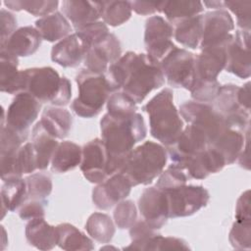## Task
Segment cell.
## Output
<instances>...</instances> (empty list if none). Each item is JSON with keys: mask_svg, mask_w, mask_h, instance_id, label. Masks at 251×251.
Masks as SVG:
<instances>
[{"mask_svg": "<svg viewBox=\"0 0 251 251\" xmlns=\"http://www.w3.org/2000/svg\"><path fill=\"white\" fill-rule=\"evenodd\" d=\"M131 12L130 1H101V18L103 23L111 26H118L127 22Z\"/></svg>", "mask_w": 251, "mask_h": 251, "instance_id": "obj_37", "label": "cell"}, {"mask_svg": "<svg viewBox=\"0 0 251 251\" xmlns=\"http://www.w3.org/2000/svg\"><path fill=\"white\" fill-rule=\"evenodd\" d=\"M3 182L0 192L2 218L8 211L18 210L28 199L25 178H13Z\"/></svg>", "mask_w": 251, "mask_h": 251, "instance_id": "obj_33", "label": "cell"}, {"mask_svg": "<svg viewBox=\"0 0 251 251\" xmlns=\"http://www.w3.org/2000/svg\"><path fill=\"white\" fill-rule=\"evenodd\" d=\"M121 57V42L115 34L109 32L90 46L83 63L85 69L96 74H105Z\"/></svg>", "mask_w": 251, "mask_h": 251, "instance_id": "obj_15", "label": "cell"}, {"mask_svg": "<svg viewBox=\"0 0 251 251\" xmlns=\"http://www.w3.org/2000/svg\"><path fill=\"white\" fill-rule=\"evenodd\" d=\"M238 102L240 106L247 110L250 111V82H246L242 87H239L238 89Z\"/></svg>", "mask_w": 251, "mask_h": 251, "instance_id": "obj_54", "label": "cell"}, {"mask_svg": "<svg viewBox=\"0 0 251 251\" xmlns=\"http://www.w3.org/2000/svg\"><path fill=\"white\" fill-rule=\"evenodd\" d=\"M109 154L107 148L100 138L88 141L82 147L80 171L84 177L91 183H100L108 175Z\"/></svg>", "mask_w": 251, "mask_h": 251, "instance_id": "obj_14", "label": "cell"}, {"mask_svg": "<svg viewBox=\"0 0 251 251\" xmlns=\"http://www.w3.org/2000/svg\"><path fill=\"white\" fill-rule=\"evenodd\" d=\"M167 160L168 152L162 144L145 141L129 152L120 173L129 179L132 186L147 185L160 176Z\"/></svg>", "mask_w": 251, "mask_h": 251, "instance_id": "obj_4", "label": "cell"}, {"mask_svg": "<svg viewBox=\"0 0 251 251\" xmlns=\"http://www.w3.org/2000/svg\"><path fill=\"white\" fill-rule=\"evenodd\" d=\"M132 184L123 173H115L98 183L92 190V201L100 210H109L125 200L130 193Z\"/></svg>", "mask_w": 251, "mask_h": 251, "instance_id": "obj_16", "label": "cell"}, {"mask_svg": "<svg viewBox=\"0 0 251 251\" xmlns=\"http://www.w3.org/2000/svg\"><path fill=\"white\" fill-rule=\"evenodd\" d=\"M25 233L28 244L39 250H51L57 245L56 226L49 225L44 218L28 221Z\"/></svg>", "mask_w": 251, "mask_h": 251, "instance_id": "obj_27", "label": "cell"}, {"mask_svg": "<svg viewBox=\"0 0 251 251\" xmlns=\"http://www.w3.org/2000/svg\"><path fill=\"white\" fill-rule=\"evenodd\" d=\"M41 40L42 38L35 27L22 26L17 28L7 41L0 45V49H4L17 57H27L38 50Z\"/></svg>", "mask_w": 251, "mask_h": 251, "instance_id": "obj_25", "label": "cell"}, {"mask_svg": "<svg viewBox=\"0 0 251 251\" xmlns=\"http://www.w3.org/2000/svg\"><path fill=\"white\" fill-rule=\"evenodd\" d=\"M209 146V140L204 131L195 126L188 125L183 127L176 141L167 149L172 164L179 165Z\"/></svg>", "mask_w": 251, "mask_h": 251, "instance_id": "obj_19", "label": "cell"}, {"mask_svg": "<svg viewBox=\"0 0 251 251\" xmlns=\"http://www.w3.org/2000/svg\"><path fill=\"white\" fill-rule=\"evenodd\" d=\"M195 56L183 48H175L160 63L161 71L170 86L190 90L195 80Z\"/></svg>", "mask_w": 251, "mask_h": 251, "instance_id": "obj_8", "label": "cell"}, {"mask_svg": "<svg viewBox=\"0 0 251 251\" xmlns=\"http://www.w3.org/2000/svg\"><path fill=\"white\" fill-rule=\"evenodd\" d=\"M168 199L169 219L189 217L208 204L210 195L202 185H182L165 191Z\"/></svg>", "mask_w": 251, "mask_h": 251, "instance_id": "obj_9", "label": "cell"}, {"mask_svg": "<svg viewBox=\"0 0 251 251\" xmlns=\"http://www.w3.org/2000/svg\"><path fill=\"white\" fill-rule=\"evenodd\" d=\"M188 179L187 174L182 169L171 164L166 171L160 174L155 186L163 191L171 190L185 185Z\"/></svg>", "mask_w": 251, "mask_h": 251, "instance_id": "obj_41", "label": "cell"}, {"mask_svg": "<svg viewBox=\"0 0 251 251\" xmlns=\"http://www.w3.org/2000/svg\"><path fill=\"white\" fill-rule=\"evenodd\" d=\"M18 57L0 49V90L9 94L25 91V73L19 71Z\"/></svg>", "mask_w": 251, "mask_h": 251, "instance_id": "obj_24", "label": "cell"}, {"mask_svg": "<svg viewBox=\"0 0 251 251\" xmlns=\"http://www.w3.org/2000/svg\"><path fill=\"white\" fill-rule=\"evenodd\" d=\"M137 221V209L133 201L123 200L116 205L114 222L120 229L129 228Z\"/></svg>", "mask_w": 251, "mask_h": 251, "instance_id": "obj_42", "label": "cell"}, {"mask_svg": "<svg viewBox=\"0 0 251 251\" xmlns=\"http://www.w3.org/2000/svg\"><path fill=\"white\" fill-rule=\"evenodd\" d=\"M224 7L236 16L238 29L250 30L251 1H224Z\"/></svg>", "mask_w": 251, "mask_h": 251, "instance_id": "obj_47", "label": "cell"}, {"mask_svg": "<svg viewBox=\"0 0 251 251\" xmlns=\"http://www.w3.org/2000/svg\"><path fill=\"white\" fill-rule=\"evenodd\" d=\"M62 12L75 30L98 22L101 18V1L65 0L62 1Z\"/></svg>", "mask_w": 251, "mask_h": 251, "instance_id": "obj_23", "label": "cell"}, {"mask_svg": "<svg viewBox=\"0 0 251 251\" xmlns=\"http://www.w3.org/2000/svg\"><path fill=\"white\" fill-rule=\"evenodd\" d=\"M46 203L27 199L20 208H19V217L24 221H30L33 219L44 218L45 216V207Z\"/></svg>", "mask_w": 251, "mask_h": 251, "instance_id": "obj_49", "label": "cell"}, {"mask_svg": "<svg viewBox=\"0 0 251 251\" xmlns=\"http://www.w3.org/2000/svg\"><path fill=\"white\" fill-rule=\"evenodd\" d=\"M82 148L73 141H62L57 146L52 160L51 171L56 174H64L80 165Z\"/></svg>", "mask_w": 251, "mask_h": 251, "instance_id": "obj_32", "label": "cell"}, {"mask_svg": "<svg viewBox=\"0 0 251 251\" xmlns=\"http://www.w3.org/2000/svg\"><path fill=\"white\" fill-rule=\"evenodd\" d=\"M100 130L109 154V176L120 172L126 156L147 133L143 117L136 112L125 117L106 113L100 121Z\"/></svg>", "mask_w": 251, "mask_h": 251, "instance_id": "obj_2", "label": "cell"}, {"mask_svg": "<svg viewBox=\"0 0 251 251\" xmlns=\"http://www.w3.org/2000/svg\"><path fill=\"white\" fill-rule=\"evenodd\" d=\"M221 87L218 79L216 80H200L195 79L194 83L189 90L191 97L194 101L198 102H212L216 98Z\"/></svg>", "mask_w": 251, "mask_h": 251, "instance_id": "obj_45", "label": "cell"}, {"mask_svg": "<svg viewBox=\"0 0 251 251\" xmlns=\"http://www.w3.org/2000/svg\"><path fill=\"white\" fill-rule=\"evenodd\" d=\"M231 246L238 250L250 249L251 223L235 221L228 235Z\"/></svg>", "mask_w": 251, "mask_h": 251, "instance_id": "obj_46", "label": "cell"}, {"mask_svg": "<svg viewBox=\"0 0 251 251\" xmlns=\"http://www.w3.org/2000/svg\"><path fill=\"white\" fill-rule=\"evenodd\" d=\"M111 92L123 91L136 104L165 83L160 65L147 54L126 52L104 74Z\"/></svg>", "mask_w": 251, "mask_h": 251, "instance_id": "obj_1", "label": "cell"}, {"mask_svg": "<svg viewBox=\"0 0 251 251\" xmlns=\"http://www.w3.org/2000/svg\"><path fill=\"white\" fill-rule=\"evenodd\" d=\"M174 166L182 169L189 178L204 179L209 175L222 171L226 166V162L218 151L209 146L207 149L189 157L181 164Z\"/></svg>", "mask_w": 251, "mask_h": 251, "instance_id": "obj_21", "label": "cell"}, {"mask_svg": "<svg viewBox=\"0 0 251 251\" xmlns=\"http://www.w3.org/2000/svg\"><path fill=\"white\" fill-rule=\"evenodd\" d=\"M75 31L80 32L86 38L89 45L91 46L93 43H95L96 41H98L99 39L107 35L109 33V28L105 23L98 21V22L89 24Z\"/></svg>", "mask_w": 251, "mask_h": 251, "instance_id": "obj_50", "label": "cell"}, {"mask_svg": "<svg viewBox=\"0 0 251 251\" xmlns=\"http://www.w3.org/2000/svg\"><path fill=\"white\" fill-rule=\"evenodd\" d=\"M235 221L250 222V191H244L237 199L235 206Z\"/></svg>", "mask_w": 251, "mask_h": 251, "instance_id": "obj_52", "label": "cell"}, {"mask_svg": "<svg viewBox=\"0 0 251 251\" xmlns=\"http://www.w3.org/2000/svg\"><path fill=\"white\" fill-rule=\"evenodd\" d=\"M202 4L205 5V6H207L208 8H213V9H215V10L225 8V7H224V1H216V0L204 1Z\"/></svg>", "mask_w": 251, "mask_h": 251, "instance_id": "obj_55", "label": "cell"}, {"mask_svg": "<svg viewBox=\"0 0 251 251\" xmlns=\"http://www.w3.org/2000/svg\"><path fill=\"white\" fill-rule=\"evenodd\" d=\"M174 27L161 16H152L145 22L144 44L146 54L160 65L162 60L176 46L172 41Z\"/></svg>", "mask_w": 251, "mask_h": 251, "instance_id": "obj_10", "label": "cell"}, {"mask_svg": "<svg viewBox=\"0 0 251 251\" xmlns=\"http://www.w3.org/2000/svg\"><path fill=\"white\" fill-rule=\"evenodd\" d=\"M4 5L12 11L25 10L36 17H45L57 12L59 1L57 0H8Z\"/></svg>", "mask_w": 251, "mask_h": 251, "instance_id": "obj_38", "label": "cell"}, {"mask_svg": "<svg viewBox=\"0 0 251 251\" xmlns=\"http://www.w3.org/2000/svg\"><path fill=\"white\" fill-rule=\"evenodd\" d=\"M232 40V39H231ZM230 40V41H231ZM216 47L202 49L201 53L195 56L194 70L195 79L216 80L219 74L225 70L226 63V46L230 42Z\"/></svg>", "mask_w": 251, "mask_h": 251, "instance_id": "obj_22", "label": "cell"}, {"mask_svg": "<svg viewBox=\"0 0 251 251\" xmlns=\"http://www.w3.org/2000/svg\"><path fill=\"white\" fill-rule=\"evenodd\" d=\"M234 29V22L225 9H218L203 15L201 49L224 45L233 38L230 33Z\"/></svg>", "mask_w": 251, "mask_h": 251, "instance_id": "obj_13", "label": "cell"}, {"mask_svg": "<svg viewBox=\"0 0 251 251\" xmlns=\"http://www.w3.org/2000/svg\"><path fill=\"white\" fill-rule=\"evenodd\" d=\"M88 235L99 243H109L116 232L113 220L104 213L95 212L91 214L85 224Z\"/></svg>", "mask_w": 251, "mask_h": 251, "instance_id": "obj_36", "label": "cell"}, {"mask_svg": "<svg viewBox=\"0 0 251 251\" xmlns=\"http://www.w3.org/2000/svg\"><path fill=\"white\" fill-rule=\"evenodd\" d=\"M159 1H131V9L138 15L148 16L158 12Z\"/></svg>", "mask_w": 251, "mask_h": 251, "instance_id": "obj_53", "label": "cell"}, {"mask_svg": "<svg viewBox=\"0 0 251 251\" xmlns=\"http://www.w3.org/2000/svg\"><path fill=\"white\" fill-rule=\"evenodd\" d=\"M31 138L37 156V168L41 171L45 170L51 163L53 154L59 145V142L56 137L47 131L40 121L32 127Z\"/></svg>", "mask_w": 251, "mask_h": 251, "instance_id": "obj_30", "label": "cell"}, {"mask_svg": "<svg viewBox=\"0 0 251 251\" xmlns=\"http://www.w3.org/2000/svg\"><path fill=\"white\" fill-rule=\"evenodd\" d=\"M108 114L115 117L129 116L136 112V103L123 91L113 92L107 100Z\"/></svg>", "mask_w": 251, "mask_h": 251, "instance_id": "obj_40", "label": "cell"}, {"mask_svg": "<svg viewBox=\"0 0 251 251\" xmlns=\"http://www.w3.org/2000/svg\"><path fill=\"white\" fill-rule=\"evenodd\" d=\"M75 81L78 95L72 103L73 111L80 118L96 117L111 93L105 75L83 69L76 75Z\"/></svg>", "mask_w": 251, "mask_h": 251, "instance_id": "obj_6", "label": "cell"}, {"mask_svg": "<svg viewBox=\"0 0 251 251\" xmlns=\"http://www.w3.org/2000/svg\"><path fill=\"white\" fill-rule=\"evenodd\" d=\"M41 109V103L27 92L16 94L5 112V120L1 125L12 128L27 138L29 127L34 123Z\"/></svg>", "mask_w": 251, "mask_h": 251, "instance_id": "obj_11", "label": "cell"}, {"mask_svg": "<svg viewBox=\"0 0 251 251\" xmlns=\"http://www.w3.org/2000/svg\"><path fill=\"white\" fill-rule=\"evenodd\" d=\"M17 30V19L9 11L1 9L0 11V45L5 43L7 39Z\"/></svg>", "mask_w": 251, "mask_h": 251, "instance_id": "obj_51", "label": "cell"}, {"mask_svg": "<svg viewBox=\"0 0 251 251\" xmlns=\"http://www.w3.org/2000/svg\"><path fill=\"white\" fill-rule=\"evenodd\" d=\"M190 247L181 238L162 236L157 233L150 237L142 246L141 250H188Z\"/></svg>", "mask_w": 251, "mask_h": 251, "instance_id": "obj_43", "label": "cell"}, {"mask_svg": "<svg viewBox=\"0 0 251 251\" xmlns=\"http://www.w3.org/2000/svg\"><path fill=\"white\" fill-rule=\"evenodd\" d=\"M35 28L39 32L41 38L49 42H59L72 32L70 22L58 11L39 18L35 22Z\"/></svg>", "mask_w": 251, "mask_h": 251, "instance_id": "obj_29", "label": "cell"}, {"mask_svg": "<svg viewBox=\"0 0 251 251\" xmlns=\"http://www.w3.org/2000/svg\"><path fill=\"white\" fill-rule=\"evenodd\" d=\"M27 184V196L30 200L48 203L53 188L51 176L45 173H34L25 177Z\"/></svg>", "mask_w": 251, "mask_h": 251, "instance_id": "obj_39", "label": "cell"}, {"mask_svg": "<svg viewBox=\"0 0 251 251\" xmlns=\"http://www.w3.org/2000/svg\"><path fill=\"white\" fill-rule=\"evenodd\" d=\"M249 41L250 30L237 29L226 50V63L225 70L240 78H248L251 75Z\"/></svg>", "mask_w": 251, "mask_h": 251, "instance_id": "obj_17", "label": "cell"}, {"mask_svg": "<svg viewBox=\"0 0 251 251\" xmlns=\"http://www.w3.org/2000/svg\"><path fill=\"white\" fill-rule=\"evenodd\" d=\"M90 45L78 31L57 42L51 49V60L64 68L77 67L86 56Z\"/></svg>", "mask_w": 251, "mask_h": 251, "instance_id": "obj_20", "label": "cell"}, {"mask_svg": "<svg viewBox=\"0 0 251 251\" xmlns=\"http://www.w3.org/2000/svg\"><path fill=\"white\" fill-rule=\"evenodd\" d=\"M203 10L202 2L195 0L159 1L158 4V12L163 13L171 25L200 15Z\"/></svg>", "mask_w": 251, "mask_h": 251, "instance_id": "obj_31", "label": "cell"}, {"mask_svg": "<svg viewBox=\"0 0 251 251\" xmlns=\"http://www.w3.org/2000/svg\"><path fill=\"white\" fill-rule=\"evenodd\" d=\"M157 234V229L152 228L144 220L136 221L129 227L131 243L125 247L126 250H141L144 243L153 235Z\"/></svg>", "mask_w": 251, "mask_h": 251, "instance_id": "obj_44", "label": "cell"}, {"mask_svg": "<svg viewBox=\"0 0 251 251\" xmlns=\"http://www.w3.org/2000/svg\"><path fill=\"white\" fill-rule=\"evenodd\" d=\"M57 245L67 251L92 250L94 249L93 241L75 226L63 223L56 226Z\"/></svg>", "mask_w": 251, "mask_h": 251, "instance_id": "obj_34", "label": "cell"}, {"mask_svg": "<svg viewBox=\"0 0 251 251\" xmlns=\"http://www.w3.org/2000/svg\"><path fill=\"white\" fill-rule=\"evenodd\" d=\"M138 209L142 220L152 228L160 229L169 219L168 199L165 191L150 186L145 188L138 199Z\"/></svg>", "mask_w": 251, "mask_h": 251, "instance_id": "obj_18", "label": "cell"}, {"mask_svg": "<svg viewBox=\"0 0 251 251\" xmlns=\"http://www.w3.org/2000/svg\"><path fill=\"white\" fill-rule=\"evenodd\" d=\"M149 117L151 135L163 146L173 145L183 129V121L174 104L173 91L164 88L144 106Z\"/></svg>", "mask_w": 251, "mask_h": 251, "instance_id": "obj_3", "label": "cell"}, {"mask_svg": "<svg viewBox=\"0 0 251 251\" xmlns=\"http://www.w3.org/2000/svg\"><path fill=\"white\" fill-rule=\"evenodd\" d=\"M40 123L57 139H64L68 136L73 126V117L71 113L57 106H47L42 114Z\"/></svg>", "mask_w": 251, "mask_h": 251, "instance_id": "obj_28", "label": "cell"}, {"mask_svg": "<svg viewBox=\"0 0 251 251\" xmlns=\"http://www.w3.org/2000/svg\"><path fill=\"white\" fill-rule=\"evenodd\" d=\"M202 19L203 15H197L175 25V39L184 47L196 49L202 37Z\"/></svg>", "mask_w": 251, "mask_h": 251, "instance_id": "obj_35", "label": "cell"}, {"mask_svg": "<svg viewBox=\"0 0 251 251\" xmlns=\"http://www.w3.org/2000/svg\"><path fill=\"white\" fill-rule=\"evenodd\" d=\"M239 86L234 84L221 85L214 99V108L226 121L230 128L245 132L249 130L250 111L243 109L238 102Z\"/></svg>", "mask_w": 251, "mask_h": 251, "instance_id": "obj_12", "label": "cell"}, {"mask_svg": "<svg viewBox=\"0 0 251 251\" xmlns=\"http://www.w3.org/2000/svg\"><path fill=\"white\" fill-rule=\"evenodd\" d=\"M25 91L40 103L63 107L69 104L72 97V84L66 76H60L51 67L24 70Z\"/></svg>", "mask_w": 251, "mask_h": 251, "instance_id": "obj_5", "label": "cell"}, {"mask_svg": "<svg viewBox=\"0 0 251 251\" xmlns=\"http://www.w3.org/2000/svg\"><path fill=\"white\" fill-rule=\"evenodd\" d=\"M18 165L21 173L31 174L37 170V156L32 142H27L23 145L17 154Z\"/></svg>", "mask_w": 251, "mask_h": 251, "instance_id": "obj_48", "label": "cell"}, {"mask_svg": "<svg viewBox=\"0 0 251 251\" xmlns=\"http://www.w3.org/2000/svg\"><path fill=\"white\" fill-rule=\"evenodd\" d=\"M178 113L188 125L204 131L210 145L229 128L226 119L213 106L204 102L187 101L180 105Z\"/></svg>", "mask_w": 251, "mask_h": 251, "instance_id": "obj_7", "label": "cell"}, {"mask_svg": "<svg viewBox=\"0 0 251 251\" xmlns=\"http://www.w3.org/2000/svg\"><path fill=\"white\" fill-rule=\"evenodd\" d=\"M248 140L249 130H247L244 135V132L229 127L224 131L210 147L218 151L224 157L226 165H230L238 159L239 154Z\"/></svg>", "mask_w": 251, "mask_h": 251, "instance_id": "obj_26", "label": "cell"}]
</instances>
